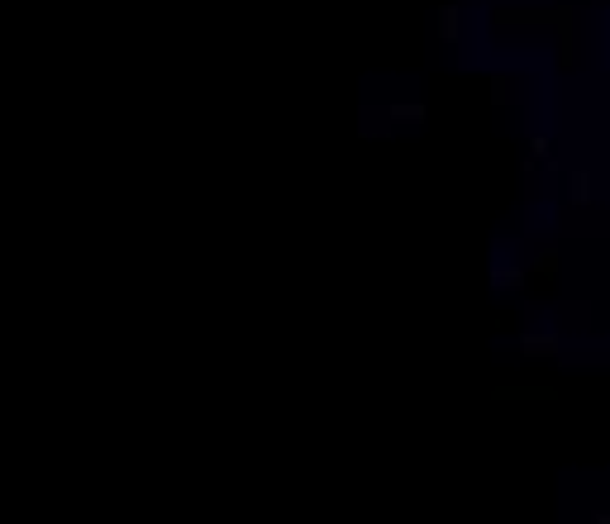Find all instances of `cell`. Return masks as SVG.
Returning <instances> with one entry per match:
<instances>
[{"instance_id":"6da1fadb","label":"cell","mask_w":610,"mask_h":524,"mask_svg":"<svg viewBox=\"0 0 610 524\" xmlns=\"http://www.w3.org/2000/svg\"><path fill=\"white\" fill-rule=\"evenodd\" d=\"M525 348H530V353H553L558 343L553 339H525Z\"/></svg>"},{"instance_id":"7a4b0ae2","label":"cell","mask_w":610,"mask_h":524,"mask_svg":"<svg viewBox=\"0 0 610 524\" xmlns=\"http://www.w3.org/2000/svg\"><path fill=\"white\" fill-rule=\"evenodd\" d=\"M572 201H586V177L577 172V182H572Z\"/></svg>"}]
</instances>
